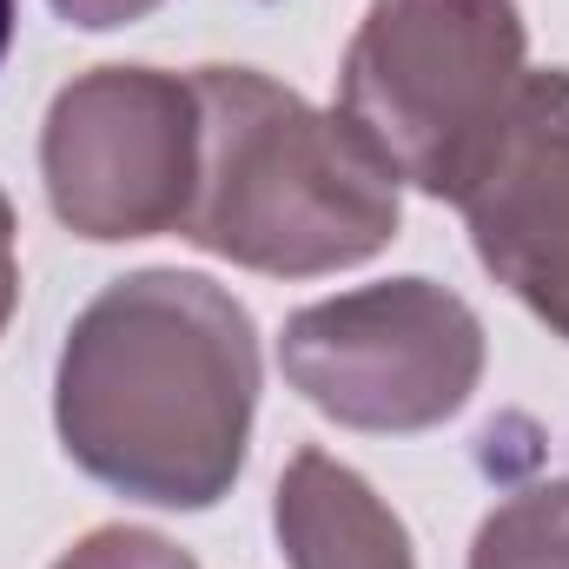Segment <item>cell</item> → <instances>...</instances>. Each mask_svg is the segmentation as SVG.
Returning a JSON list of instances; mask_svg holds the SVG:
<instances>
[{"label": "cell", "mask_w": 569, "mask_h": 569, "mask_svg": "<svg viewBox=\"0 0 569 569\" xmlns=\"http://www.w3.org/2000/svg\"><path fill=\"white\" fill-rule=\"evenodd\" d=\"M517 60L510 0H378L345 67V127L391 172L463 199L510 113Z\"/></svg>", "instance_id": "3"}, {"label": "cell", "mask_w": 569, "mask_h": 569, "mask_svg": "<svg viewBox=\"0 0 569 569\" xmlns=\"http://www.w3.org/2000/svg\"><path fill=\"white\" fill-rule=\"evenodd\" d=\"M192 93L140 67H107L87 87H67L47 120V186L67 226L87 239H140L186 219V152Z\"/></svg>", "instance_id": "5"}, {"label": "cell", "mask_w": 569, "mask_h": 569, "mask_svg": "<svg viewBox=\"0 0 569 569\" xmlns=\"http://www.w3.org/2000/svg\"><path fill=\"white\" fill-rule=\"evenodd\" d=\"M67 20H80V27H113V20H133V13H146L152 0H53Z\"/></svg>", "instance_id": "10"}, {"label": "cell", "mask_w": 569, "mask_h": 569, "mask_svg": "<svg viewBox=\"0 0 569 569\" xmlns=\"http://www.w3.org/2000/svg\"><path fill=\"white\" fill-rule=\"evenodd\" d=\"M279 537L298 569H411L405 530L351 470L325 457L291 463V483L279 490Z\"/></svg>", "instance_id": "7"}, {"label": "cell", "mask_w": 569, "mask_h": 569, "mask_svg": "<svg viewBox=\"0 0 569 569\" xmlns=\"http://www.w3.org/2000/svg\"><path fill=\"white\" fill-rule=\"evenodd\" d=\"M60 569H192L179 550H166L159 537H127V530H107L93 537L87 550H73Z\"/></svg>", "instance_id": "9"}, {"label": "cell", "mask_w": 569, "mask_h": 569, "mask_svg": "<svg viewBox=\"0 0 569 569\" xmlns=\"http://www.w3.org/2000/svg\"><path fill=\"white\" fill-rule=\"evenodd\" d=\"M477 569H569V483L563 490H530L503 517L483 523Z\"/></svg>", "instance_id": "8"}, {"label": "cell", "mask_w": 569, "mask_h": 569, "mask_svg": "<svg viewBox=\"0 0 569 569\" xmlns=\"http://www.w3.org/2000/svg\"><path fill=\"white\" fill-rule=\"evenodd\" d=\"M463 206L483 266L569 331V73H537L510 100Z\"/></svg>", "instance_id": "6"}, {"label": "cell", "mask_w": 569, "mask_h": 569, "mask_svg": "<svg viewBox=\"0 0 569 569\" xmlns=\"http://www.w3.org/2000/svg\"><path fill=\"white\" fill-rule=\"evenodd\" d=\"M7 47H13V0H0V60H7Z\"/></svg>", "instance_id": "12"}, {"label": "cell", "mask_w": 569, "mask_h": 569, "mask_svg": "<svg viewBox=\"0 0 569 569\" xmlns=\"http://www.w3.org/2000/svg\"><path fill=\"white\" fill-rule=\"evenodd\" d=\"M477 358V318L425 279L318 305L284 331V365L305 398L365 430H418L450 418L470 398Z\"/></svg>", "instance_id": "4"}, {"label": "cell", "mask_w": 569, "mask_h": 569, "mask_svg": "<svg viewBox=\"0 0 569 569\" xmlns=\"http://www.w3.org/2000/svg\"><path fill=\"white\" fill-rule=\"evenodd\" d=\"M13 305V252H7V206H0V318Z\"/></svg>", "instance_id": "11"}, {"label": "cell", "mask_w": 569, "mask_h": 569, "mask_svg": "<svg viewBox=\"0 0 569 569\" xmlns=\"http://www.w3.org/2000/svg\"><path fill=\"white\" fill-rule=\"evenodd\" d=\"M259 391L252 325L206 279H120L60 358L67 450L146 503H212L239 457Z\"/></svg>", "instance_id": "1"}, {"label": "cell", "mask_w": 569, "mask_h": 569, "mask_svg": "<svg viewBox=\"0 0 569 569\" xmlns=\"http://www.w3.org/2000/svg\"><path fill=\"white\" fill-rule=\"evenodd\" d=\"M192 100L206 172L199 206L179 219L186 239L266 272L351 266L391 239V166L358 133H338V120L232 67H206Z\"/></svg>", "instance_id": "2"}]
</instances>
